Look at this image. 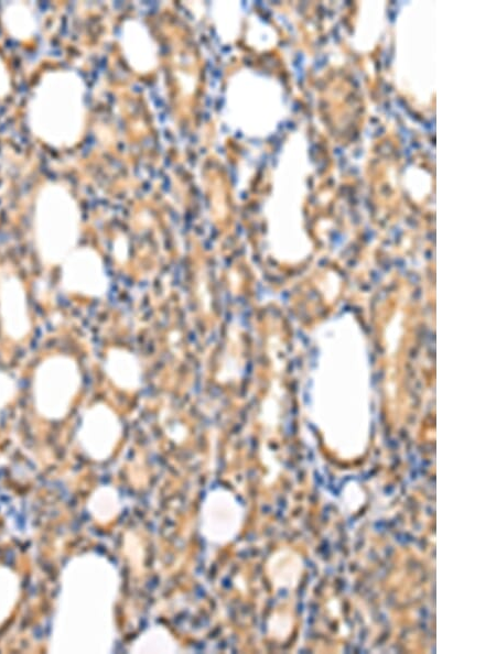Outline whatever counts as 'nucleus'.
<instances>
[{
    "label": "nucleus",
    "mask_w": 496,
    "mask_h": 654,
    "mask_svg": "<svg viewBox=\"0 0 496 654\" xmlns=\"http://www.w3.org/2000/svg\"><path fill=\"white\" fill-rule=\"evenodd\" d=\"M85 582L86 602L79 600V595L64 579L60 597L72 600L84 608H56L54 626L61 625L63 653H104L111 651L114 642V606L119 590L118 573L104 557L98 555H82Z\"/></svg>",
    "instance_id": "obj_1"
},
{
    "label": "nucleus",
    "mask_w": 496,
    "mask_h": 654,
    "mask_svg": "<svg viewBox=\"0 0 496 654\" xmlns=\"http://www.w3.org/2000/svg\"><path fill=\"white\" fill-rule=\"evenodd\" d=\"M19 394L17 380L6 370L0 368V418Z\"/></svg>",
    "instance_id": "obj_16"
},
{
    "label": "nucleus",
    "mask_w": 496,
    "mask_h": 654,
    "mask_svg": "<svg viewBox=\"0 0 496 654\" xmlns=\"http://www.w3.org/2000/svg\"><path fill=\"white\" fill-rule=\"evenodd\" d=\"M107 378L121 390H133L139 384L140 369L136 358L127 350L111 348L103 363Z\"/></svg>",
    "instance_id": "obj_11"
},
{
    "label": "nucleus",
    "mask_w": 496,
    "mask_h": 654,
    "mask_svg": "<svg viewBox=\"0 0 496 654\" xmlns=\"http://www.w3.org/2000/svg\"><path fill=\"white\" fill-rule=\"evenodd\" d=\"M129 653H184L185 648L181 645L173 633L163 624H152L139 633L129 644Z\"/></svg>",
    "instance_id": "obj_13"
},
{
    "label": "nucleus",
    "mask_w": 496,
    "mask_h": 654,
    "mask_svg": "<svg viewBox=\"0 0 496 654\" xmlns=\"http://www.w3.org/2000/svg\"><path fill=\"white\" fill-rule=\"evenodd\" d=\"M20 582L10 568L0 566V625L11 615L18 602Z\"/></svg>",
    "instance_id": "obj_14"
},
{
    "label": "nucleus",
    "mask_w": 496,
    "mask_h": 654,
    "mask_svg": "<svg viewBox=\"0 0 496 654\" xmlns=\"http://www.w3.org/2000/svg\"><path fill=\"white\" fill-rule=\"evenodd\" d=\"M58 286L67 294L103 298L109 279L100 255L91 248L74 249L60 264Z\"/></svg>",
    "instance_id": "obj_8"
},
{
    "label": "nucleus",
    "mask_w": 496,
    "mask_h": 654,
    "mask_svg": "<svg viewBox=\"0 0 496 654\" xmlns=\"http://www.w3.org/2000/svg\"><path fill=\"white\" fill-rule=\"evenodd\" d=\"M121 436L122 424L108 405L95 403L82 413L76 442L90 460H108L117 449Z\"/></svg>",
    "instance_id": "obj_6"
},
{
    "label": "nucleus",
    "mask_w": 496,
    "mask_h": 654,
    "mask_svg": "<svg viewBox=\"0 0 496 654\" xmlns=\"http://www.w3.org/2000/svg\"><path fill=\"white\" fill-rule=\"evenodd\" d=\"M265 576L274 592L294 591L304 575L302 555L291 546L276 548L265 563Z\"/></svg>",
    "instance_id": "obj_9"
},
{
    "label": "nucleus",
    "mask_w": 496,
    "mask_h": 654,
    "mask_svg": "<svg viewBox=\"0 0 496 654\" xmlns=\"http://www.w3.org/2000/svg\"><path fill=\"white\" fill-rule=\"evenodd\" d=\"M30 133L53 149L78 142L85 123L84 86L79 76L64 69L44 72L25 105Z\"/></svg>",
    "instance_id": "obj_2"
},
{
    "label": "nucleus",
    "mask_w": 496,
    "mask_h": 654,
    "mask_svg": "<svg viewBox=\"0 0 496 654\" xmlns=\"http://www.w3.org/2000/svg\"><path fill=\"white\" fill-rule=\"evenodd\" d=\"M12 91L11 72L0 55V100L6 99Z\"/></svg>",
    "instance_id": "obj_17"
},
{
    "label": "nucleus",
    "mask_w": 496,
    "mask_h": 654,
    "mask_svg": "<svg viewBox=\"0 0 496 654\" xmlns=\"http://www.w3.org/2000/svg\"><path fill=\"white\" fill-rule=\"evenodd\" d=\"M80 369L71 356L53 353L34 368L31 399L35 413L47 421L64 418L80 390Z\"/></svg>",
    "instance_id": "obj_4"
},
{
    "label": "nucleus",
    "mask_w": 496,
    "mask_h": 654,
    "mask_svg": "<svg viewBox=\"0 0 496 654\" xmlns=\"http://www.w3.org/2000/svg\"><path fill=\"white\" fill-rule=\"evenodd\" d=\"M80 233V211L76 200L60 182L43 183L34 197L31 238L36 259L44 268L60 265L76 249Z\"/></svg>",
    "instance_id": "obj_3"
},
{
    "label": "nucleus",
    "mask_w": 496,
    "mask_h": 654,
    "mask_svg": "<svg viewBox=\"0 0 496 654\" xmlns=\"http://www.w3.org/2000/svg\"><path fill=\"white\" fill-rule=\"evenodd\" d=\"M0 330L13 344L25 341L33 330L25 284L9 264H0Z\"/></svg>",
    "instance_id": "obj_7"
},
{
    "label": "nucleus",
    "mask_w": 496,
    "mask_h": 654,
    "mask_svg": "<svg viewBox=\"0 0 496 654\" xmlns=\"http://www.w3.org/2000/svg\"><path fill=\"white\" fill-rule=\"evenodd\" d=\"M294 617L290 609H276L267 621V634L277 642H284L292 633Z\"/></svg>",
    "instance_id": "obj_15"
},
{
    "label": "nucleus",
    "mask_w": 496,
    "mask_h": 654,
    "mask_svg": "<svg viewBox=\"0 0 496 654\" xmlns=\"http://www.w3.org/2000/svg\"><path fill=\"white\" fill-rule=\"evenodd\" d=\"M123 509V498L120 491L111 484L96 487L86 501L87 513L100 525L114 522Z\"/></svg>",
    "instance_id": "obj_12"
},
{
    "label": "nucleus",
    "mask_w": 496,
    "mask_h": 654,
    "mask_svg": "<svg viewBox=\"0 0 496 654\" xmlns=\"http://www.w3.org/2000/svg\"><path fill=\"white\" fill-rule=\"evenodd\" d=\"M0 25L10 39L30 43L40 31V17L33 3L9 1L1 8Z\"/></svg>",
    "instance_id": "obj_10"
},
{
    "label": "nucleus",
    "mask_w": 496,
    "mask_h": 654,
    "mask_svg": "<svg viewBox=\"0 0 496 654\" xmlns=\"http://www.w3.org/2000/svg\"><path fill=\"white\" fill-rule=\"evenodd\" d=\"M246 508L229 489L217 486L207 490L197 511V533L208 548H224L240 535Z\"/></svg>",
    "instance_id": "obj_5"
}]
</instances>
